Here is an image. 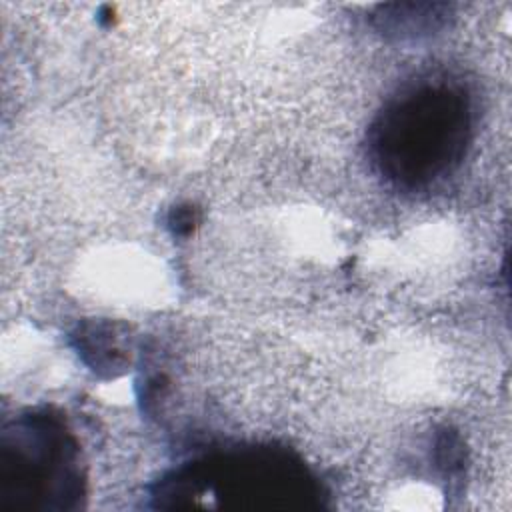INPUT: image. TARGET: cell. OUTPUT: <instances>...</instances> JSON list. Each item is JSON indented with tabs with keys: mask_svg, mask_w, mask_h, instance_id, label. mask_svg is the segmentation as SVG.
Here are the masks:
<instances>
[{
	"mask_svg": "<svg viewBox=\"0 0 512 512\" xmlns=\"http://www.w3.org/2000/svg\"><path fill=\"white\" fill-rule=\"evenodd\" d=\"M468 130L464 102L446 88H422L398 102L378 128V154L394 178H434L462 152Z\"/></svg>",
	"mask_w": 512,
	"mask_h": 512,
	"instance_id": "6da1fadb",
	"label": "cell"
}]
</instances>
